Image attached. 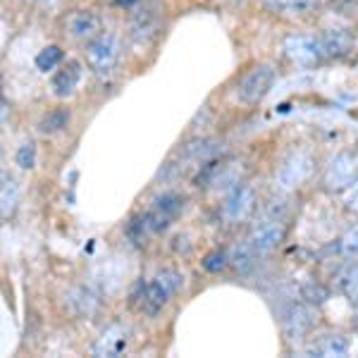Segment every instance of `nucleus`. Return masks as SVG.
<instances>
[{
    "mask_svg": "<svg viewBox=\"0 0 358 358\" xmlns=\"http://www.w3.org/2000/svg\"><path fill=\"white\" fill-rule=\"evenodd\" d=\"M285 234H287L285 201H273V206L265 208L261 220L253 224L251 234H248V241H251V246L258 251V256H265V253L275 251V248L285 241Z\"/></svg>",
    "mask_w": 358,
    "mask_h": 358,
    "instance_id": "obj_1",
    "label": "nucleus"
},
{
    "mask_svg": "<svg viewBox=\"0 0 358 358\" xmlns=\"http://www.w3.org/2000/svg\"><path fill=\"white\" fill-rule=\"evenodd\" d=\"M246 175V165L241 158L234 155H222V158H213L201 165L199 175L194 177V184L201 189H234L241 184Z\"/></svg>",
    "mask_w": 358,
    "mask_h": 358,
    "instance_id": "obj_2",
    "label": "nucleus"
},
{
    "mask_svg": "<svg viewBox=\"0 0 358 358\" xmlns=\"http://www.w3.org/2000/svg\"><path fill=\"white\" fill-rule=\"evenodd\" d=\"M182 289V275L172 268H165L160 273L151 277V282L143 285V299H141V310L146 315H158L167 303L172 301V296Z\"/></svg>",
    "mask_w": 358,
    "mask_h": 358,
    "instance_id": "obj_3",
    "label": "nucleus"
},
{
    "mask_svg": "<svg viewBox=\"0 0 358 358\" xmlns=\"http://www.w3.org/2000/svg\"><path fill=\"white\" fill-rule=\"evenodd\" d=\"M120 60V41L115 34H106L96 36L94 41L86 45V62L94 69L98 77H108Z\"/></svg>",
    "mask_w": 358,
    "mask_h": 358,
    "instance_id": "obj_4",
    "label": "nucleus"
},
{
    "mask_svg": "<svg viewBox=\"0 0 358 358\" xmlns=\"http://www.w3.org/2000/svg\"><path fill=\"white\" fill-rule=\"evenodd\" d=\"M273 84H275V69L270 65H256L251 72L244 74V79L236 86V96L246 106H256V103H261L270 94Z\"/></svg>",
    "mask_w": 358,
    "mask_h": 358,
    "instance_id": "obj_5",
    "label": "nucleus"
},
{
    "mask_svg": "<svg viewBox=\"0 0 358 358\" xmlns=\"http://www.w3.org/2000/svg\"><path fill=\"white\" fill-rule=\"evenodd\" d=\"M256 210V192L248 184H236L234 189H229L227 199L222 203V217L229 224L244 222L251 217V213Z\"/></svg>",
    "mask_w": 358,
    "mask_h": 358,
    "instance_id": "obj_6",
    "label": "nucleus"
},
{
    "mask_svg": "<svg viewBox=\"0 0 358 358\" xmlns=\"http://www.w3.org/2000/svg\"><path fill=\"white\" fill-rule=\"evenodd\" d=\"M310 172H313V158L306 151H296L280 165V170H277V184L282 189H287V192L289 189H299L310 177Z\"/></svg>",
    "mask_w": 358,
    "mask_h": 358,
    "instance_id": "obj_7",
    "label": "nucleus"
},
{
    "mask_svg": "<svg viewBox=\"0 0 358 358\" xmlns=\"http://www.w3.org/2000/svg\"><path fill=\"white\" fill-rule=\"evenodd\" d=\"M182 210H184V196L163 194L160 199H155L151 210H148V220H151L155 234L165 232V229L182 215Z\"/></svg>",
    "mask_w": 358,
    "mask_h": 358,
    "instance_id": "obj_8",
    "label": "nucleus"
},
{
    "mask_svg": "<svg viewBox=\"0 0 358 358\" xmlns=\"http://www.w3.org/2000/svg\"><path fill=\"white\" fill-rule=\"evenodd\" d=\"M285 53L289 60H294L296 65H315L322 57V48H320V38L315 36H306V34H294V36H287L285 41Z\"/></svg>",
    "mask_w": 358,
    "mask_h": 358,
    "instance_id": "obj_9",
    "label": "nucleus"
},
{
    "mask_svg": "<svg viewBox=\"0 0 358 358\" xmlns=\"http://www.w3.org/2000/svg\"><path fill=\"white\" fill-rule=\"evenodd\" d=\"M356 170H358V160L351 153H339L337 158L330 160L325 172V184L332 192L339 189H349L356 182Z\"/></svg>",
    "mask_w": 358,
    "mask_h": 358,
    "instance_id": "obj_10",
    "label": "nucleus"
},
{
    "mask_svg": "<svg viewBox=\"0 0 358 358\" xmlns=\"http://www.w3.org/2000/svg\"><path fill=\"white\" fill-rule=\"evenodd\" d=\"M282 327H285V334L292 339V342H299L313 327V310H310V303H296L294 301L289 308H285L282 313Z\"/></svg>",
    "mask_w": 358,
    "mask_h": 358,
    "instance_id": "obj_11",
    "label": "nucleus"
},
{
    "mask_svg": "<svg viewBox=\"0 0 358 358\" xmlns=\"http://www.w3.org/2000/svg\"><path fill=\"white\" fill-rule=\"evenodd\" d=\"M129 346V327L124 322H113L101 332L94 344L96 356H120Z\"/></svg>",
    "mask_w": 358,
    "mask_h": 358,
    "instance_id": "obj_12",
    "label": "nucleus"
},
{
    "mask_svg": "<svg viewBox=\"0 0 358 358\" xmlns=\"http://www.w3.org/2000/svg\"><path fill=\"white\" fill-rule=\"evenodd\" d=\"M67 31L72 34L77 41H94L96 36L103 34L101 17L89 13V10H79L67 17Z\"/></svg>",
    "mask_w": 358,
    "mask_h": 358,
    "instance_id": "obj_13",
    "label": "nucleus"
},
{
    "mask_svg": "<svg viewBox=\"0 0 358 358\" xmlns=\"http://www.w3.org/2000/svg\"><path fill=\"white\" fill-rule=\"evenodd\" d=\"M317 38H320V48L325 57H344L354 48V38H351V34L344 31V29H327V31L320 34Z\"/></svg>",
    "mask_w": 358,
    "mask_h": 358,
    "instance_id": "obj_14",
    "label": "nucleus"
},
{
    "mask_svg": "<svg viewBox=\"0 0 358 358\" xmlns=\"http://www.w3.org/2000/svg\"><path fill=\"white\" fill-rule=\"evenodd\" d=\"M82 79V65L77 60H67L57 72L53 74V94L57 98H67L74 94Z\"/></svg>",
    "mask_w": 358,
    "mask_h": 358,
    "instance_id": "obj_15",
    "label": "nucleus"
},
{
    "mask_svg": "<svg viewBox=\"0 0 358 358\" xmlns=\"http://www.w3.org/2000/svg\"><path fill=\"white\" fill-rule=\"evenodd\" d=\"M222 153V141L217 138H196V141L187 143L182 148V158L189 160V163H208V160L217 158Z\"/></svg>",
    "mask_w": 358,
    "mask_h": 358,
    "instance_id": "obj_16",
    "label": "nucleus"
},
{
    "mask_svg": "<svg viewBox=\"0 0 358 358\" xmlns=\"http://www.w3.org/2000/svg\"><path fill=\"white\" fill-rule=\"evenodd\" d=\"M67 303L74 315L84 317V315H91L98 308V296L89 289V287H74V289L69 292Z\"/></svg>",
    "mask_w": 358,
    "mask_h": 358,
    "instance_id": "obj_17",
    "label": "nucleus"
},
{
    "mask_svg": "<svg viewBox=\"0 0 358 358\" xmlns=\"http://www.w3.org/2000/svg\"><path fill=\"white\" fill-rule=\"evenodd\" d=\"M346 351H349V344H346L344 337H339V334H325V337H320L310 346L308 354L330 358V356H346Z\"/></svg>",
    "mask_w": 358,
    "mask_h": 358,
    "instance_id": "obj_18",
    "label": "nucleus"
},
{
    "mask_svg": "<svg viewBox=\"0 0 358 358\" xmlns=\"http://www.w3.org/2000/svg\"><path fill=\"white\" fill-rule=\"evenodd\" d=\"M155 234L151 220H148V213H143V215H136L131 217L129 224H127V239L131 241L134 246H143L148 244V239Z\"/></svg>",
    "mask_w": 358,
    "mask_h": 358,
    "instance_id": "obj_19",
    "label": "nucleus"
},
{
    "mask_svg": "<svg viewBox=\"0 0 358 358\" xmlns=\"http://www.w3.org/2000/svg\"><path fill=\"white\" fill-rule=\"evenodd\" d=\"M258 251L251 246V241H244V244H239V246H234V251L229 253V265L236 270V273H248V270L256 265L258 261Z\"/></svg>",
    "mask_w": 358,
    "mask_h": 358,
    "instance_id": "obj_20",
    "label": "nucleus"
},
{
    "mask_svg": "<svg viewBox=\"0 0 358 358\" xmlns=\"http://www.w3.org/2000/svg\"><path fill=\"white\" fill-rule=\"evenodd\" d=\"M20 206V187L13 177L3 175V187H0V210L3 217H10Z\"/></svg>",
    "mask_w": 358,
    "mask_h": 358,
    "instance_id": "obj_21",
    "label": "nucleus"
},
{
    "mask_svg": "<svg viewBox=\"0 0 358 358\" xmlns=\"http://www.w3.org/2000/svg\"><path fill=\"white\" fill-rule=\"evenodd\" d=\"M69 122V113L67 110H50L48 115H43V120L38 122V131L41 134H57V131H62Z\"/></svg>",
    "mask_w": 358,
    "mask_h": 358,
    "instance_id": "obj_22",
    "label": "nucleus"
},
{
    "mask_svg": "<svg viewBox=\"0 0 358 358\" xmlns=\"http://www.w3.org/2000/svg\"><path fill=\"white\" fill-rule=\"evenodd\" d=\"M268 5L277 13H287V15H303L308 10H313L317 5V0H268Z\"/></svg>",
    "mask_w": 358,
    "mask_h": 358,
    "instance_id": "obj_23",
    "label": "nucleus"
},
{
    "mask_svg": "<svg viewBox=\"0 0 358 358\" xmlns=\"http://www.w3.org/2000/svg\"><path fill=\"white\" fill-rule=\"evenodd\" d=\"M62 60H65V53L60 50V45H45L41 53L36 55V67L41 69V72H50V69H55Z\"/></svg>",
    "mask_w": 358,
    "mask_h": 358,
    "instance_id": "obj_24",
    "label": "nucleus"
},
{
    "mask_svg": "<svg viewBox=\"0 0 358 358\" xmlns=\"http://www.w3.org/2000/svg\"><path fill=\"white\" fill-rule=\"evenodd\" d=\"M327 296H330V292H327L322 285H317V282H308V285H303V289H301V299L310 306H322L327 301Z\"/></svg>",
    "mask_w": 358,
    "mask_h": 358,
    "instance_id": "obj_25",
    "label": "nucleus"
},
{
    "mask_svg": "<svg viewBox=\"0 0 358 358\" xmlns=\"http://www.w3.org/2000/svg\"><path fill=\"white\" fill-rule=\"evenodd\" d=\"M342 292L349 299V303L358 310V268H351L342 277Z\"/></svg>",
    "mask_w": 358,
    "mask_h": 358,
    "instance_id": "obj_26",
    "label": "nucleus"
},
{
    "mask_svg": "<svg viewBox=\"0 0 358 358\" xmlns=\"http://www.w3.org/2000/svg\"><path fill=\"white\" fill-rule=\"evenodd\" d=\"M15 160L17 165L22 167V170H31L34 165H36V146H34V141H24L20 148H17L15 153Z\"/></svg>",
    "mask_w": 358,
    "mask_h": 358,
    "instance_id": "obj_27",
    "label": "nucleus"
},
{
    "mask_svg": "<svg viewBox=\"0 0 358 358\" xmlns=\"http://www.w3.org/2000/svg\"><path fill=\"white\" fill-rule=\"evenodd\" d=\"M339 251L346 258H358V224L351 227L342 239H339Z\"/></svg>",
    "mask_w": 358,
    "mask_h": 358,
    "instance_id": "obj_28",
    "label": "nucleus"
},
{
    "mask_svg": "<svg viewBox=\"0 0 358 358\" xmlns=\"http://www.w3.org/2000/svg\"><path fill=\"white\" fill-rule=\"evenodd\" d=\"M227 265H229L227 251H213V253H208L206 261H203V268L208 273H220V270H224Z\"/></svg>",
    "mask_w": 358,
    "mask_h": 358,
    "instance_id": "obj_29",
    "label": "nucleus"
},
{
    "mask_svg": "<svg viewBox=\"0 0 358 358\" xmlns=\"http://www.w3.org/2000/svg\"><path fill=\"white\" fill-rule=\"evenodd\" d=\"M344 201H346V208H349V210H354L356 215H358V179H356L354 184H351L349 189H346Z\"/></svg>",
    "mask_w": 358,
    "mask_h": 358,
    "instance_id": "obj_30",
    "label": "nucleus"
},
{
    "mask_svg": "<svg viewBox=\"0 0 358 358\" xmlns=\"http://www.w3.org/2000/svg\"><path fill=\"white\" fill-rule=\"evenodd\" d=\"M3 122H8V101L3 98Z\"/></svg>",
    "mask_w": 358,
    "mask_h": 358,
    "instance_id": "obj_31",
    "label": "nucleus"
},
{
    "mask_svg": "<svg viewBox=\"0 0 358 358\" xmlns=\"http://www.w3.org/2000/svg\"><path fill=\"white\" fill-rule=\"evenodd\" d=\"M120 5H124V8H129V5H134V3H138V0H117Z\"/></svg>",
    "mask_w": 358,
    "mask_h": 358,
    "instance_id": "obj_32",
    "label": "nucleus"
},
{
    "mask_svg": "<svg viewBox=\"0 0 358 358\" xmlns=\"http://www.w3.org/2000/svg\"><path fill=\"white\" fill-rule=\"evenodd\" d=\"M29 3H41V0H29Z\"/></svg>",
    "mask_w": 358,
    "mask_h": 358,
    "instance_id": "obj_33",
    "label": "nucleus"
},
{
    "mask_svg": "<svg viewBox=\"0 0 358 358\" xmlns=\"http://www.w3.org/2000/svg\"><path fill=\"white\" fill-rule=\"evenodd\" d=\"M356 332H358V322H356Z\"/></svg>",
    "mask_w": 358,
    "mask_h": 358,
    "instance_id": "obj_34",
    "label": "nucleus"
}]
</instances>
